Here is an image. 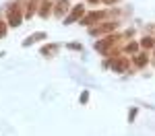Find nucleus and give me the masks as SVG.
<instances>
[{
  "instance_id": "obj_1",
  "label": "nucleus",
  "mask_w": 155,
  "mask_h": 136,
  "mask_svg": "<svg viewBox=\"0 0 155 136\" xmlns=\"http://www.w3.org/2000/svg\"><path fill=\"white\" fill-rule=\"evenodd\" d=\"M8 23H11V27H17L21 23V8L17 4H12L11 11H8Z\"/></svg>"
},
{
  "instance_id": "obj_2",
  "label": "nucleus",
  "mask_w": 155,
  "mask_h": 136,
  "mask_svg": "<svg viewBox=\"0 0 155 136\" xmlns=\"http://www.w3.org/2000/svg\"><path fill=\"white\" fill-rule=\"evenodd\" d=\"M83 12H85L83 4H79V6H72V8H71V14L64 19V23H66V25H68V23H74L77 19H81V17H83Z\"/></svg>"
},
{
  "instance_id": "obj_3",
  "label": "nucleus",
  "mask_w": 155,
  "mask_h": 136,
  "mask_svg": "<svg viewBox=\"0 0 155 136\" xmlns=\"http://www.w3.org/2000/svg\"><path fill=\"white\" fill-rule=\"evenodd\" d=\"M114 27H116V23L101 25V27H97V29H89V33H91V35H99V33H107V31H112Z\"/></svg>"
},
{
  "instance_id": "obj_4",
  "label": "nucleus",
  "mask_w": 155,
  "mask_h": 136,
  "mask_svg": "<svg viewBox=\"0 0 155 136\" xmlns=\"http://www.w3.org/2000/svg\"><path fill=\"white\" fill-rule=\"evenodd\" d=\"M66 8H68V0H58V4H56L54 12L60 17V14H64V12H66Z\"/></svg>"
},
{
  "instance_id": "obj_5",
  "label": "nucleus",
  "mask_w": 155,
  "mask_h": 136,
  "mask_svg": "<svg viewBox=\"0 0 155 136\" xmlns=\"http://www.w3.org/2000/svg\"><path fill=\"white\" fill-rule=\"evenodd\" d=\"M112 68H114V70H120V72H122V70H126V60L112 62Z\"/></svg>"
},
{
  "instance_id": "obj_6",
  "label": "nucleus",
  "mask_w": 155,
  "mask_h": 136,
  "mask_svg": "<svg viewBox=\"0 0 155 136\" xmlns=\"http://www.w3.org/2000/svg\"><path fill=\"white\" fill-rule=\"evenodd\" d=\"M39 14H41V17H48V14H50V0H46V2L41 4V8H39Z\"/></svg>"
},
{
  "instance_id": "obj_7",
  "label": "nucleus",
  "mask_w": 155,
  "mask_h": 136,
  "mask_svg": "<svg viewBox=\"0 0 155 136\" xmlns=\"http://www.w3.org/2000/svg\"><path fill=\"white\" fill-rule=\"evenodd\" d=\"M46 37V33H35V35H31L27 41H25V46H29V43H33V41H37V39H44Z\"/></svg>"
},
{
  "instance_id": "obj_8",
  "label": "nucleus",
  "mask_w": 155,
  "mask_h": 136,
  "mask_svg": "<svg viewBox=\"0 0 155 136\" xmlns=\"http://www.w3.org/2000/svg\"><path fill=\"white\" fill-rule=\"evenodd\" d=\"M58 49V46H48V48H41V54L44 56H50V54H54Z\"/></svg>"
},
{
  "instance_id": "obj_9",
  "label": "nucleus",
  "mask_w": 155,
  "mask_h": 136,
  "mask_svg": "<svg viewBox=\"0 0 155 136\" xmlns=\"http://www.w3.org/2000/svg\"><path fill=\"white\" fill-rule=\"evenodd\" d=\"M141 43H143V48H153V39L151 37H145Z\"/></svg>"
},
{
  "instance_id": "obj_10",
  "label": "nucleus",
  "mask_w": 155,
  "mask_h": 136,
  "mask_svg": "<svg viewBox=\"0 0 155 136\" xmlns=\"http://www.w3.org/2000/svg\"><path fill=\"white\" fill-rule=\"evenodd\" d=\"M137 64H139V66H145V64H147V58H145V56H139V58H137Z\"/></svg>"
},
{
  "instance_id": "obj_11",
  "label": "nucleus",
  "mask_w": 155,
  "mask_h": 136,
  "mask_svg": "<svg viewBox=\"0 0 155 136\" xmlns=\"http://www.w3.org/2000/svg\"><path fill=\"white\" fill-rule=\"evenodd\" d=\"M4 35H6V25L0 23V37H4Z\"/></svg>"
},
{
  "instance_id": "obj_12",
  "label": "nucleus",
  "mask_w": 155,
  "mask_h": 136,
  "mask_svg": "<svg viewBox=\"0 0 155 136\" xmlns=\"http://www.w3.org/2000/svg\"><path fill=\"white\" fill-rule=\"evenodd\" d=\"M126 52H130V54H132V52H137V43H130V46L126 48Z\"/></svg>"
},
{
  "instance_id": "obj_13",
  "label": "nucleus",
  "mask_w": 155,
  "mask_h": 136,
  "mask_svg": "<svg viewBox=\"0 0 155 136\" xmlns=\"http://www.w3.org/2000/svg\"><path fill=\"white\" fill-rule=\"evenodd\" d=\"M106 4H112V2H118V0H104Z\"/></svg>"
},
{
  "instance_id": "obj_14",
  "label": "nucleus",
  "mask_w": 155,
  "mask_h": 136,
  "mask_svg": "<svg viewBox=\"0 0 155 136\" xmlns=\"http://www.w3.org/2000/svg\"><path fill=\"white\" fill-rule=\"evenodd\" d=\"M93 2H95V0H93Z\"/></svg>"
}]
</instances>
